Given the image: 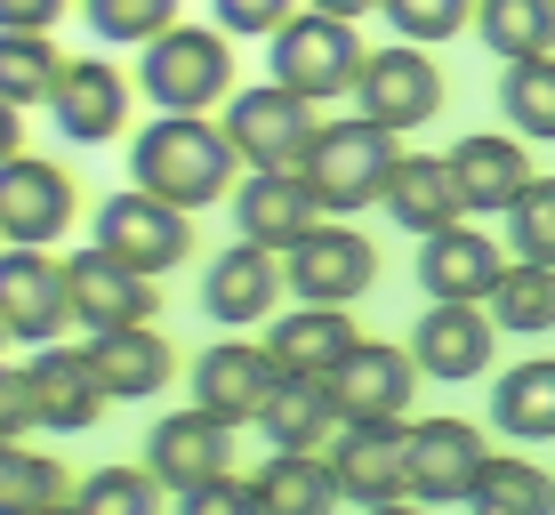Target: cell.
<instances>
[{
    "label": "cell",
    "mask_w": 555,
    "mask_h": 515,
    "mask_svg": "<svg viewBox=\"0 0 555 515\" xmlns=\"http://www.w3.org/2000/svg\"><path fill=\"white\" fill-rule=\"evenodd\" d=\"M491 314H500V331H555V266L547 258H507V274L491 282L483 298Z\"/></svg>",
    "instance_id": "obj_32"
},
{
    "label": "cell",
    "mask_w": 555,
    "mask_h": 515,
    "mask_svg": "<svg viewBox=\"0 0 555 515\" xmlns=\"http://www.w3.org/2000/svg\"><path fill=\"white\" fill-rule=\"evenodd\" d=\"M378 209H387L403 234H443V226L475 218V209H467V185H459V169H451V154H403Z\"/></svg>",
    "instance_id": "obj_25"
},
{
    "label": "cell",
    "mask_w": 555,
    "mask_h": 515,
    "mask_svg": "<svg viewBox=\"0 0 555 515\" xmlns=\"http://www.w3.org/2000/svg\"><path fill=\"white\" fill-rule=\"evenodd\" d=\"M298 9H306V0H218V25L234 33V41H274Z\"/></svg>",
    "instance_id": "obj_40"
},
{
    "label": "cell",
    "mask_w": 555,
    "mask_h": 515,
    "mask_svg": "<svg viewBox=\"0 0 555 515\" xmlns=\"http://www.w3.org/2000/svg\"><path fill=\"white\" fill-rule=\"evenodd\" d=\"M491 347H500V314L483 298H427L411 331V355L435 387H467V378H491Z\"/></svg>",
    "instance_id": "obj_10"
},
{
    "label": "cell",
    "mask_w": 555,
    "mask_h": 515,
    "mask_svg": "<svg viewBox=\"0 0 555 515\" xmlns=\"http://www.w3.org/2000/svg\"><path fill=\"white\" fill-rule=\"evenodd\" d=\"M266 56H274V81H291L298 98H314V105L354 98V89H362V65H371L354 16H331V9H298L291 25L266 41Z\"/></svg>",
    "instance_id": "obj_4"
},
{
    "label": "cell",
    "mask_w": 555,
    "mask_h": 515,
    "mask_svg": "<svg viewBox=\"0 0 555 515\" xmlns=\"http://www.w3.org/2000/svg\"><path fill=\"white\" fill-rule=\"evenodd\" d=\"M266 347L282 355V371H291V378H338L362 338H354V314L322 307V298H298V314L266 322Z\"/></svg>",
    "instance_id": "obj_24"
},
{
    "label": "cell",
    "mask_w": 555,
    "mask_h": 515,
    "mask_svg": "<svg viewBox=\"0 0 555 515\" xmlns=\"http://www.w3.org/2000/svg\"><path fill=\"white\" fill-rule=\"evenodd\" d=\"M338 484L354 507H395L411 500V419H347L331 435Z\"/></svg>",
    "instance_id": "obj_12"
},
{
    "label": "cell",
    "mask_w": 555,
    "mask_h": 515,
    "mask_svg": "<svg viewBox=\"0 0 555 515\" xmlns=\"http://www.w3.org/2000/svg\"><path fill=\"white\" fill-rule=\"evenodd\" d=\"M129 73H113L105 56H73L65 65V81H56V98H49V121L65 129L73 145H105V138H121V121H129Z\"/></svg>",
    "instance_id": "obj_19"
},
{
    "label": "cell",
    "mask_w": 555,
    "mask_h": 515,
    "mask_svg": "<svg viewBox=\"0 0 555 515\" xmlns=\"http://www.w3.org/2000/svg\"><path fill=\"white\" fill-rule=\"evenodd\" d=\"M145 467L169 484V500H194L202 484H218V475H234V419L185 403L169 411L162 427L145 435Z\"/></svg>",
    "instance_id": "obj_11"
},
{
    "label": "cell",
    "mask_w": 555,
    "mask_h": 515,
    "mask_svg": "<svg viewBox=\"0 0 555 515\" xmlns=\"http://www.w3.org/2000/svg\"><path fill=\"white\" fill-rule=\"evenodd\" d=\"M500 113L515 121V138L555 145V49H547V56H507V73H500Z\"/></svg>",
    "instance_id": "obj_31"
},
{
    "label": "cell",
    "mask_w": 555,
    "mask_h": 515,
    "mask_svg": "<svg viewBox=\"0 0 555 515\" xmlns=\"http://www.w3.org/2000/svg\"><path fill=\"white\" fill-rule=\"evenodd\" d=\"M138 98L153 113H209L234 98V33L225 25H169L138 49Z\"/></svg>",
    "instance_id": "obj_2"
},
{
    "label": "cell",
    "mask_w": 555,
    "mask_h": 515,
    "mask_svg": "<svg viewBox=\"0 0 555 515\" xmlns=\"http://www.w3.org/2000/svg\"><path fill=\"white\" fill-rule=\"evenodd\" d=\"M73 209H81V194H73L65 162H49V154H9L0 162V242L49 250V242H65Z\"/></svg>",
    "instance_id": "obj_13"
},
{
    "label": "cell",
    "mask_w": 555,
    "mask_h": 515,
    "mask_svg": "<svg viewBox=\"0 0 555 515\" xmlns=\"http://www.w3.org/2000/svg\"><path fill=\"white\" fill-rule=\"evenodd\" d=\"M354 113L387 121L395 138H403V129H418V121H435V113H443V65H435L418 41L371 49V65H362V89H354Z\"/></svg>",
    "instance_id": "obj_14"
},
{
    "label": "cell",
    "mask_w": 555,
    "mask_h": 515,
    "mask_svg": "<svg viewBox=\"0 0 555 515\" xmlns=\"http://www.w3.org/2000/svg\"><path fill=\"white\" fill-rule=\"evenodd\" d=\"M65 322H81L73 314V266H56L33 242H9L0 250V331L16 347H56Z\"/></svg>",
    "instance_id": "obj_8"
},
{
    "label": "cell",
    "mask_w": 555,
    "mask_h": 515,
    "mask_svg": "<svg viewBox=\"0 0 555 515\" xmlns=\"http://www.w3.org/2000/svg\"><path fill=\"white\" fill-rule=\"evenodd\" d=\"M25 427H41V419H33V378L9 371L0 378V435H25Z\"/></svg>",
    "instance_id": "obj_42"
},
{
    "label": "cell",
    "mask_w": 555,
    "mask_h": 515,
    "mask_svg": "<svg viewBox=\"0 0 555 515\" xmlns=\"http://www.w3.org/2000/svg\"><path fill=\"white\" fill-rule=\"evenodd\" d=\"M282 355L266 347V338H218V347H202L194 355V403L202 411H218V419H234V427H250V419H266V403L282 395Z\"/></svg>",
    "instance_id": "obj_9"
},
{
    "label": "cell",
    "mask_w": 555,
    "mask_h": 515,
    "mask_svg": "<svg viewBox=\"0 0 555 515\" xmlns=\"http://www.w3.org/2000/svg\"><path fill=\"white\" fill-rule=\"evenodd\" d=\"M483 435L467 419H418L411 427V500L427 507H459L475 500V475H483Z\"/></svg>",
    "instance_id": "obj_16"
},
{
    "label": "cell",
    "mask_w": 555,
    "mask_h": 515,
    "mask_svg": "<svg viewBox=\"0 0 555 515\" xmlns=\"http://www.w3.org/2000/svg\"><path fill=\"white\" fill-rule=\"evenodd\" d=\"M524 145H531V138H515V129H475V138L451 145V169H459V185H467V209H475V218H507V209L524 202V185L540 178Z\"/></svg>",
    "instance_id": "obj_20"
},
{
    "label": "cell",
    "mask_w": 555,
    "mask_h": 515,
    "mask_svg": "<svg viewBox=\"0 0 555 515\" xmlns=\"http://www.w3.org/2000/svg\"><path fill=\"white\" fill-rule=\"evenodd\" d=\"M258 427H266L274 451H331V435L347 427V411H338L331 378H282V395L266 403Z\"/></svg>",
    "instance_id": "obj_27"
},
{
    "label": "cell",
    "mask_w": 555,
    "mask_h": 515,
    "mask_svg": "<svg viewBox=\"0 0 555 515\" xmlns=\"http://www.w3.org/2000/svg\"><path fill=\"white\" fill-rule=\"evenodd\" d=\"M129 185L178 202V209H209L234 202L242 185V154L225 138V121H202V113H162L129 138Z\"/></svg>",
    "instance_id": "obj_1"
},
{
    "label": "cell",
    "mask_w": 555,
    "mask_h": 515,
    "mask_svg": "<svg viewBox=\"0 0 555 515\" xmlns=\"http://www.w3.org/2000/svg\"><path fill=\"white\" fill-rule=\"evenodd\" d=\"M475 507H491V515H540V507H555V475L500 451V460H483V475H475Z\"/></svg>",
    "instance_id": "obj_34"
},
{
    "label": "cell",
    "mask_w": 555,
    "mask_h": 515,
    "mask_svg": "<svg viewBox=\"0 0 555 515\" xmlns=\"http://www.w3.org/2000/svg\"><path fill=\"white\" fill-rule=\"evenodd\" d=\"M314 218H331V209H322L306 169H250V178L234 185V234H250V242H274L282 250V242L306 234Z\"/></svg>",
    "instance_id": "obj_22"
},
{
    "label": "cell",
    "mask_w": 555,
    "mask_h": 515,
    "mask_svg": "<svg viewBox=\"0 0 555 515\" xmlns=\"http://www.w3.org/2000/svg\"><path fill=\"white\" fill-rule=\"evenodd\" d=\"M507 250L515 258H547L555 266V178H531L524 202L507 209Z\"/></svg>",
    "instance_id": "obj_39"
},
{
    "label": "cell",
    "mask_w": 555,
    "mask_h": 515,
    "mask_svg": "<svg viewBox=\"0 0 555 515\" xmlns=\"http://www.w3.org/2000/svg\"><path fill=\"white\" fill-rule=\"evenodd\" d=\"M89 362H98V378H105L113 403H145V395H162L169 371H178V355H169V338L153 331V322L98 331V338H89Z\"/></svg>",
    "instance_id": "obj_26"
},
{
    "label": "cell",
    "mask_w": 555,
    "mask_h": 515,
    "mask_svg": "<svg viewBox=\"0 0 555 515\" xmlns=\"http://www.w3.org/2000/svg\"><path fill=\"white\" fill-rule=\"evenodd\" d=\"M25 378H33V419H41L49 435L98 427V411L113 403L105 378H98V362H89V347H81V355H73V347H33Z\"/></svg>",
    "instance_id": "obj_18"
},
{
    "label": "cell",
    "mask_w": 555,
    "mask_h": 515,
    "mask_svg": "<svg viewBox=\"0 0 555 515\" xmlns=\"http://www.w3.org/2000/svg\"><path fill=\"white\" fill-rule=\"evenodd\" d=\"M418 355L411 347H387V338H362L347 355V371L331 378L338 387V411L347 419H411V395H418Z\"/></svg>",
    "instance_id": "obj_21"
},
{
    "label": "cell",
    "mask_w": 555,
    "mask_h": 515,
    "mask_svg": "<svg viewBox=\"0 0 555 515\" xmlns=\"http://www.w3.org/2000/svg\"><path fill=\"white\" fill-rule=\"evenodd\" d=\"M395 162H403L395 129L371 121V113H354V121H322L314 154H306V178H314V194H322V209H331V218H354V209L387 202Z\"/></svg>",
    "instance_id": "obj_3"
},
{
    "label": "cell",
    "mask_w": 555,
    "mask_h": 515,
    "mask_svg": "<svg viewBox=\"0 0 555 515\" xmlns=\"http://www.w3.org/2000/svg\"><path fill=\"white\" fill-rule=\"evenodd\" d=\"M258 500L282 515H331V507H347V484H338L331 451H274L258 467Z\"/></svg>",
    "instance_id": "obj_28"
},
{
    "label": "cell",
    "mask_w": 555,
    "mask_h": 515,
    "mask_svg": "<svg viewBox=\"0 0 555 515\" xmlns=\"http://www.w3.org/2000/svg\"><path fill=\"white\" fill-rule=\"evenodd\" d=\"M507 274L500 242L483 226H443V234H418V291L427 298H491V282Z\"/></svg>",
    "instance_id": "obj_23"
},
{
    "label": "cell",
    "mask_w": 555,
    "mask_h": 515,
    "mask_svg": "<svg viewBox=\"0 0 555 515\" xmlns=\"http://www.w3.org/2000/svg\"><path fill=\"white\" fill-rule=\"evenodd\" d=\"M56 16H65V0H0V25H56Z\"/></svg>",
    "instance_id": "obj_43"
},
{
    "label": "cell",
    "mask_w": 555,
    "mask_h": 515,
    "mask_svg": "<svg viewBox=\"0 0 555 515\" xmlns=\"http://www.w3.org/2000/svg\"><path fill=\"white\" fill-rule=\"evenodd\" d=\"M282 282H291V298L354 307V298L378 282V250L354 234V218H314L306 234L282 242Z\"/></svg>",
    "instance_id": "obj_7"
},
{
    "label": "cell",
    "mask_w": 555,
    "mask_h": 515,
    "mask_svg": "<svg viewBox=\"0 0 555 515\" xmlns=\"http://www.w3.org/2000/svg\"><path fill=\"white\" fill-rule=\"evenodd\" d=\"M306 9H331V16H354V25H362V16H371L378 0H306Z\"/></svg>",
    "instance_id": "obj_44"
},
{
    "label": "cell",
    "mask_w": 555,
    "mask_h": 515,
    "mask_svg": "<svg viewBox=\"0 0 555 515\" xmlns=\"http://www.w3.org/2000/svg\"><path fill=\"white\" fill-rule=\"evenodd\" d=\"M89 242H98L105 258H121V266H138V274L162 282L169 266L194 258V209L145 194V185H121V194L98 202V234H89Z\"/></svg>",
    "instance_id": "obj_5"
},
{
    "label": "cell",
    "mask_w": 555,
    "mask_h": 515,
    "mask_svg": "<svg viewBox=\"0 0 555 515\" xmlns=\"http://www.w3.org/2000/svg\"><path fill=\"white\" fill-rule=\"evenodd\" d=\"M65 266H73V314H81L89 338H98V331H129V322H153V314H162L153 274H138V266H121V258H105L98 242H89L81 258H65Z\"/></svg>",
    "instance_id": "obj_17"
},
{
    "label": "cell",
    "mask_w": 555,
    "mask_h": 515,
    "mask_svg": "<svg viewBox=\"0 0 555 515\" xmlns=\"http://www.w3.org/2000/svg\"><path fill=\"white\" fill-rule=\"evenodd\" d=\"M475 33L491 56H547L555 49V0H475Z\"/></svg>",
    "instance_id": "obj_33"
},
{
    "label": "cell",
    "mask_w": 555,
    "mask_h": 515,
    "mask_svg": "<svg viewBox=\"0 0 555 515\" xmlns=\"http://www.w3.org/2000/svg\"><path fill=\"white\" fill-rule=\"evenodd\" d=\"M282 250L274 242H250L242 234L234 250H218L209 258V274H202V307L225 322V331H242V322H274V307H282Z\"/></svg>",
    "instance_id": "obj_15"
},
{
    "label": "cell",
    "mask_w": 555,
    "mask_h": 515,
    "mask_svg": "<svg viewBox=\"0 0 555 515\" xmlns=\"http://www.w3.org/2000/svg\"><path fill=\"white\" fill-rule=\"evenodd\" d=\"M162 475L153 467H98V475H81V491L73 500L81 507H105V515H145V507H162Z\"/></svg>",
    "instance_id": "obj_38"
},
{
    "label": "cell",
    "mask_w": 555,
    "mask_h": 515,
    "mask_svg": "<svg viewBox=\"0 0 555 515\" xmlns=\"http://www.w3.org/2000/svg\"><path fill=\"white\" fill-rule=\"evenodd\" d=\"M178 507H194V515H225V507H266V500H258V475H218V484H202L194 500H178Z\"/></svg>",
    "instance_id": "obj_41"
},
{
    "label": "cell",
    "mask_w": 555,
    "mask_h": 515,
    "mask_svg": "<svg viewBox=\"0 0 555 515\" xmlns=\"http://www.w3.org/2000/svg\"><path fill=\"white\" fill-rule=\"evenodd\" d=\"M81 16L105 49H145L178 25V0H81Z\"/></svg>",
    "instance_id": "obj_35"
},
{
    "label": "cell",
    "mask_w": 555,
    "mask_h": 515,
    "mask_svg": "<svg viewBox=\"0 0 555 515\" xmlns=\"http://www.w3.org/2000/svg\"><path fill=\"white\" fill-rule=\"evenodd\" d=\"M73 484L56 475V460H33L25 435H9L0 443V507H65Z\"/></svg>",
    "instance_id": "obj_36"
},
{
    "label": "cell",
    "mask_w": 555,
    "mask_h": 515,
    "mask_svg": "<svg viewBox=\"0 0 555 515\" xmlns=\"http://www.w3.org/2000/svg\"><path fill=\"white\" fill-rule=\"evenodd\" d=\"M491 427L515 443H547L555 435V355H531L491 378Z\"/></svg>",
    "instance_id": "obj_29"
},
{
    "label": "cell",
    "mask_w": 555,
    "mask_h": 515,
    "mask_svg": "<svg viewBox=\"0 0 555 515\" xmlns=\"http://www.w3.org/2000/svg\"><path fill=\"white\" fill-rule=\"evenodd\" d=\"M378 16L395 25V41L443 49L451 33H467V25H475V0H378Z\"/></svg>",
    "instance_id": "obj_37"
},
{
    "label": "cell",
    "mask_w": 555,
    "mask_h": 515,
    "mask_svg": "<svg viewBox=\"0 0 555 515\" xmlns=\"http://www.w3.org/2000/svg\"><path fill=\"white\" fill-rule=\"evenodd\" d=\"M225 138H234L242 169H306L322 121H314V98H298L291 81H258L225 98Z\"/></svg>",
    "instance_id": "obj_6"
},
{
    "label": "cell",
    "mask_w": 555,
    "mask_h": 515,
    "mask_svg": "<svg viewBox=\"0 0 555 515\" xmlns=\"http://www.w3.org/2000/svg\"><path fill=\"white\" fill-rule=\"evenodd\" d=\"M73 56H56V41L41 25H0V98H9V113L25 105H49L56 81H65Z\"/></svg>",
    "instance_id": "obj_30"
}]
</instances>
